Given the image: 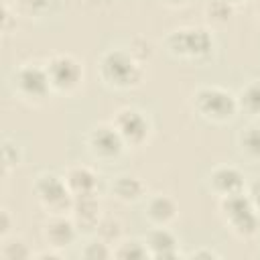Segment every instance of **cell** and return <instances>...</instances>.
<instances>
[{
    "label": "cell",
    "mask_w": 260,
    "mask_h": 260,
    "mask_svg": "<svg viewBox=\"0 0 260 260\" xmlns=\"http://www.w3.org/2000/svg\"><path fill=\"white\" fill-rule=\"evenodd\" d=\"M193 110L211 124H228L240 112L238 95L219 85H201L193 91Z\"/></svg>",
    "instance_id": "cell-3"
},
{
    "label": "cell",
    "mask_w": 260,
    "mask_h": 260,
    "mask_svg": "<svg viewBox=\"0 0 260 260\" xmlns=\"http://www.w3.org/2000/svg\"><path fill=\"white\" fill-rule=\"evenodd\" d=\"M146 185L136 175H120L112 183V195L122 203H136L144 197Z\"/></svg>",
    "instance_id": "cell-16"
},
{
    "label": "cell",
    "mask_w": 260,
    "mask_h": 260,
    "mask_svg": "<svg viewBox=\"0 0 260 260\" xmlns=\"http://www.w3.org/2000/svg\"><path fill=\"white\" fill-rule=\"evenodd\" d=\"M49 81L53 91L57 93H73L81 81H83V65L67 53H57L53 57H49V61L45 63Z\"/></svg>",
    "instance_id": "cell-7"
},
{
    "label": "cell",
    "mask_w": 260,
    "mask_h": 260,
    "mask_svg": "<svg viewBox=\"0 0 260 260\" xmlns=\"http://www.w3.org/2000/svg\"><path fill=\"white\" fill-rule=\"evenodd\" d=\"M12 225H14V219H12L10 211L6 207H2V211H0V240H4V238L10 236Z\"/></svg>",
    "instance_id": "cell-26"
},
{
    "label": "cell",
    "mask_w": 260,
    "mask_h": 260,
    "mask_svg": "<svg viewBox=\"0 0 260 260\" xmlns=\"http://www.w3.org/2000/svg\"><path fill=\"white\" fill-rule=\"evenodd\" d=\"M144 215L150 221V225L169 228L177 219V215H179V205H177V201L173 197L162 195V193H156V195H152L146 201Z\"/></svg>",
    "instance_id": "cell-14"
},
{
    "label": "cell",
    "mask_w": 260,
    "mask_h": 260,
    "mask_svg": "<svg viewBox=\"0 0 260 260\" xmlns=\"http://www.w3.org/2000/svg\"><path fill=\"white\" fill-rule=\"evenodd\" d=\"M258 22H260V14H258Z\"/></svg>",
    "instance_id": "cell-31"
},
{
    "label": "cell",
    "mask_w": 260,
    "mask_h": 260,
    "mask_svg": "<svg viewBox=\"0 0 260 260\" xmlns=\"http://www.w3.org/2000/svg\"><path fill=\"white\" fill-rule=\"evenodd\" d=\"M238 106L250 118H260V79H252L240 89Z\"/></svg>",
    "instance_id": "cell-17"
},
{
    "label": "cell",
    "mask_w": 260,
    "mask_h": 260,
    "mask_svg": "<svg viewBox=\"0 0 260 260\" xmlns=\"http://www.w3.org/2000/svg\"><path fill=\"white\" fill-rule=\"evenodd\" d=\"M81 256L87 260H108V258H114V246L104 242L102 238H95L83 246Z\"/></svg>",
    "instance_id": "cell-23"
},
{
    "label": "cell",
    "mask_w": 260,
    "mask_h": 260,
    "mask_svg": "<svg viewBox=\"0 0 260 260\" xmlns=\"http://www.w3.org/2000/svg\"><path fill=\"white\" fill-rule=\"evenodd\" d=\"M221 254L219 252H215V250H211V248H199V250H193L191 254H189V258H219Z\"/></svg>",
    "instance_id": "cell-28"
},
{
    "label": "cell",
    "mask_w": 260,
    "mask_h": 260,
    "mask_svg": "<svg viewBox=\"0 0 260 260\" xmlns=\"http://www.w3.org/2000/svg\"><path fill=\"white\" fill-rule=\"evenodd\" d=\"M246 193H248L252 205L256 207V211L260 213V179H254V181L246 187Z\"/></svg>",
    "instance_id": "cell-27"
},
{
    "label": "cell",
    "mask_w": 260,
    "mask_h": 260,
    "mask_svg": "<svg viewBox=\"0 0 260 260\" xmlns=\"http://www.w3.org/2000/svg\"><path fill=\"white\" fill-rule=\"evenodd\" d=\"M63 179L73 197L98 195V191H100V177L91 167H85V165L69 167L63 175Z\"/></svg>",
    "instance_id": "cell-13"
},
{
    "label": "cell",
    "mask_w": 260,
    "mask_h": 260,
    "mask_svg": "<svg viewBox=\"0 0 260 260\" xmlns=\"http://www.w3.org/2000/svg\"><path fill=\"white\" fill-rule=\"evenodd\" d=\"M87 150L95 160L102 162H112L116 158L122 156L126 142L122 140V136L118 134V130L114 128V124H98L87 132L85 138Z\"/></svg>",
    "instance_id": "cell-9"
},
{
    "label": "cell",
    "mask_w": 260,
    "mask_h": 260,
    "mask_svg": "<svg viewBox=\"0 0 260 260\" xmlns=\"http://www.w3.org/2000/svg\"><path fill=\"white\" fill-rule=\"evenodd\" d=\"M165 47L175 59L203 63L211 57L215 41L205 26H181L167 35Z\"/></svg>",
    "instance_id": "cell-2"
},
{
    "label": "cell",
    "mask_w": 260,
    "mask_h": 260,
    "mask_svg": "<svg viewBox=\"0 0 260 260\" xmlns=\"http://www.w3.org/2000/svg\"><path fill=\"white\" fill-rule=\"evenodd\" d=\"M234 14V4L228 0H209L205 4V16L213 24H225Z\"/></svg>",
    "instance_id": "cell-21"
},
{
    "label": "cell",
    "mask_w": 260,
    "mask_h": 260,
    "mask_svg": "<svg viewBox=\"0 0 260 260\" xmlns=\"http://www.w3.org/2000/svg\"><path fill=\"white\" fill-rule=\"evenodd\" d=\"M43 240L49 248H55V250H65L69 248L75 240H77V225L75 221L71 219V215L67 213H59V215H49V219L43 223Z\"/></svg>",
    "instance_id": "cell-10"
},
{
    "label": "cell",
    "mask_w": 260,
    "mask_h": 260,
    "mask_svg": "<svg viewBox=\"0 0 260 260\" xmlns=\"http://www.w3.org/2000/svg\"><path fill=\"white\" fill-rule=\"evenodd\" d=\"M112 124L118 130V134L122 136V140L126 142V146H134V148L142 146L148 142V138L152 134V124H150L148 116L134 106L120 108L114 114Z\"/></svg>",
    "instance_id": "cell-8"
},
{
    "label": "cell",
    "mask_w": 260,
    "mask_h": 260,
    "mask_svg": "<svg viewBox=\"0 0 260 260\" xmlns=\"http://www.w3.org/2000/svg\"><path fill=\"white\" fill-rule=\"evenodd\" d=\"M98 73L108 87L120 91L134 89L144 79L140 59H136L132 51L126 49H108L98 61Z\"/></svg>",
    "instance_id": "cell-1"
},
{
    "label": "cell",
    "mask_w": 260,
    "mask_h": 260,
    "mask_svg": "<svg viewBox=\"0 0 260 260\" xmlns=\"http://www.w3.org/2000/svg\"><path fill=\"white\" fill-rule=\"evenodd\" d=\"M95 236L102 238L104 242L116 246L122 240V223L114 217H102L98 228H95Z\"/></svg>",
    "instance_id": "cell-22"
},
{
    "label": "cell",
    "mask_w": 260,
    "mask_h": 260,
    "mask_svg": "<svg viewBox=\"0 0 260 260\" xmlns=\"http://www.w3.org/2000/svg\"><path fill=\"white\" fill-rule=\"evenodd\" d=\"M238 146L250 160H260V124H248L238 134Z\"/></svg>",
    "instance_id": "cell-18"
},
{
    "label": "cell",
    "mask_w": 260,
    "mask_h": 260,
    "mask_svg": "<svg viewBox=\"0 0 260 260\" xmlns=\"http://www.w3.org/2000/svg\"><path fill=\"white\" fill-rule=\"evenodd\" d=\"M71 219L75 221L77 230L83 234L95 232L102 215V205L98 201V195H87V197H73V205L69 211Z\"/></svg>",
    "instance_id": "cell-12"
},
{
    "label": "cell",
    "mask_w": 260,
    "mask_h": 260,
    "mask_svg": "<svg viewBox=\"0 0 260 260\" xmlns=\"http://www.w3.org/2000/svg\"><path fill=\"white\" fill-rule=\"evenodd\" d=\"M12 89L18 100L30 106L43 104L53 91L47 69L41 63H22L12 75Z\"/></svg>",
    "instance_id": "cell-5"
},
{
    "label": "cell",
    "mask_w": 260,
    "mask_h": 260,
    "mask_svg": "<svg viewBox=\"0 0 260 260\" xmlns=\"http://www.w3.org/2000/svg\"><path fill=\"white\" fill-rule=\"evenodd\" d=\"M209 189L221 199V197H228V195H236V193H242L246 191V177L240 169L232 167V165H219L215 167L211 173H209Z\"/></svg>",
    "instance_id": "cell-11"
},
{
    "label": "cell",
    "mask_w": 260,
    "mask_h": 260,
    "mask_svg": "<svg viewBox=\"0 0 260 260\" xmlns=\"http://www.w3.org/2000/svg\"><path fill=\"white\" fill-rule=\"evenodd\" d=\"M114 258H120V260H144V258H150L148 254V248L144 244V240H120L116 246H114Z\"/></svg>",
    "instance_id": "cell-19"
},
{
    "label": "cell",
    "mask_w": 260,
    "mask_h": 260,
    "mask_svg": "<svg viewBox=\"0 0 260 260\" xmlns=\"http://www.w3.org/2000/svg\"><path fill=\"white\" fill-rule=\"evenodd\" d=\"M144 244L148 248L150 258H177L179 256V240L177 236L169 230V228H156L152 225V230L146 234Z\"/></svg>",
    "instance_id": "cell-15"
},
{
    "label": "cell",
    "mask_w": 260,
    "mask_h": 260,
    "mask_svg": "<svg viewBox=\"0 0 260 260\" xmlns=\"http://www.w3.org/2000/svg\"><path fill=\"white\" fill-rule=\"evenodd\" d=\"M32 256L35 254H32L30 246L22 238H16V240L4 238L2 240V248H0V258L2 260H28Z\"/></svg>",
    "instance_id": "cell-20"
},
{
    "label": "cell",
    "mask_w": 260,
    "mask_h": 260,
    "mask_svg": "<svg viewBox=\"0 0 260 260\" xmlns=\"http://www.w3.org/2000/svg\"><path fill=\"white\" fill-rule=\"evenodd\" d=\"M22 160V152H20V146L12 140H4L2 144V167H4V173H10L12 169H16Z\"/></svg>",
    "instance_id": "cell-24"
},
{
    "label": "cell",
    "mask_w": 260,
    "mask_h": 260,
    "mask_svg": "<svg viewBox=\"0 0 260 260\" xmlns=\"http://www.w3.org/2000/svg\"><path fill=\"white\" fill-rule=\"evenodd\" d=\"M32 191L37 195V201L49 215H59V213L71 211L73 195L63 177H59L55 173H41L32 183Z\"/></svg>",
    "instance_id": "cell-6"
},
{
    "label": "cell",
    "mask_w": 260,
    "mask_h": 260,
    "mask_svg": "<svg viewBox=\"0 0 260 260\" xmlns=\"http://www.w3.org/2000/svg\"><path fill=\"white\" fill-rule=\"evenodd\" d=\"M228 2H230V4H234V6H236V4H240V2H244V0H228Z\"/></svg>",
    "instance_id": "cell-30"
},
{
    "label": "cell",
    "mask_w": 260,
    "mask_h": 260,
    "mask_svg": "<svg viewBox=\"0 0 260 260\" xmlns=\"http://www.w3.org/2000/svg\"><path fill=\"white\" fill-rule=\"evenodd\" d=\"M219 213L230 228V232L238 238H254L260 228V213L252 205L246 191L228 195L219 199Z\"/></svg>",
    "instance_id": "cell-4"
},
{
    "label": "cell",
    "mask_w": 260,
    "mask_h": 260,
    "mask_svg": "<svg viewBox=\"0 0 260 260\" xmlns=\"http://www.w3.org/2000/svg\"><path fill=\"white\" fill-rule=\"evenodd\" d=\"M55 0H18V8L26 16H45L51 12Z\"/></svg>",
    "instance_id": "cell-25"
},
{
    "label": "cell",
    "mask_w": 260,
    "mask_h": 260,
    "mask_svg": "<svg viewBox=\"0 0 260 260\" xmlns=\"http://www.w3.org/2000/svg\"><path fill=\"white\" fill-rule=\"evenodd\" d=\"M160 2L169 8H185V6L191 4V0H160Z\"/></svg>",
    "instance_id": "cell-29"
}]
</instances>
